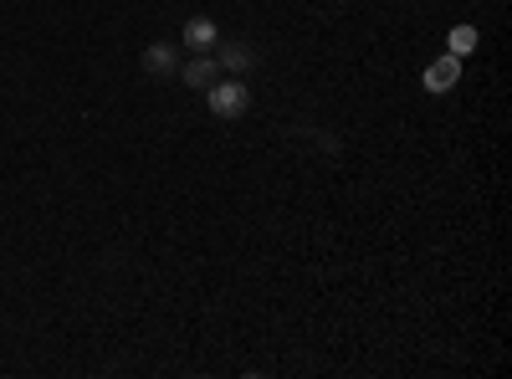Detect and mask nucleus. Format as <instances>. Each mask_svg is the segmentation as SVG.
<instances>
[{
  "instance_id": "obj_1",
  "label": "nucleus",
  "mask_w": 512,
  "mask_h": 379,
  "mask_svg": "<svg viewBox=\"0 0 512 379\" xmlns=\"http://www.w3.org/2000/svg\"><path fill=\"white\" fill-rule=\"evenodd\" d=\"M205 103H210V113H216V118H241V113L251 108V93H246V82H241V77H231V82L221 77L216 88L205 93Z\"/></svg>"
},
{
  "instance_id": "obj_2",
  "label": "nucleus",
  "mask_w": 512,
  "mask_h": 379,
  "mask_svg": "<svg viewBox=\"0 0 512 379\" xmlns=\"http://www.w3.org/2000/svg\"><path fill=\"white\" fill-rule=\"evenodd\" d=\"M180 77L190 82L195 93H210V88H216V82H221V62L210 57V52H190V57L180 62Z\"/></svg>"
},
{
  "instance_id": "obj_3",
  "label": "nucleus",
  "mask_w": 512,
  "mask_h": 379,
  "mask_svg": "<svg viewBox=\"0 0 512 379\" xmlns=\"http://www.w3.org/2000/svg\"><path fill=\"white\" fill-rule=\"evenodd\" d=\"M456 77H461V57L446 52V57H436L431 67H425L420 82H425V93H451V88H456Z\"/></svg>"
},
{
  "instance_id": "obj_4",
  "label": "nucleus",
  "mask_w": 512,
  "mask_h": 379,
  "mask_svg": "<svg viewBox=\"0 0 512 379\" xmlns=\"http://www.w3.org/2000/svg\"><path fill=\"white\" fill-rule=\"evenodd\" d=\"M180 41H185V52H216L221 31H216V21H210V16H190Z\"/></svg>"
},
{
  "instance_id": "obj_5",
  "label": "nucleus",
  "mask_w": 512,
  "mask_h": 379,
  "mask_svg": "<svg viewBox=\"0 0 512 379\" xmlns=\"http://www.w3.org/2000/svg\"><path fill=\"white\" fill-rule=\"evenodd\" d=\"M216 62H221V72L241 77V72L256 67V52L246 47V41H216Z\"/></svg>"
},
{
  "instance_id": "obj_6",
  "label": "nucleus",
  "mask_w": 512,
  "mask_h": 379,
  "mask_svg": "<svg viewBox=\"0 0 512 379\" xmlns=\"http://www.w3.org/2000/svg\"><path fill=\"white\" fill-rule=\"evenodd\" d=\"M144 72H149V77H169V72H180V47H169V41H154V47L144 52Z\"/></svg>"
},
{
  "instance_id": "obj_7",
  "label": "nucleus",
  "mask_w": 512,
  "mask_h": 379,
  "mask_svg": "<svg viewBox=\"0 0 512 379\" xmlns=\"http://www.w3.org/2000/svg\"><path fill=\"white\" fill-rule=\"evenodd\" d=\"M477 41H482L477 26H456L451 41H446V52H451V57H472V52H477Z\"/></svg>"
}]
</instances>
